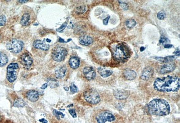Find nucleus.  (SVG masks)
Instances as JSON below:
<instances>
[{
    "label": "nucleus",
    "instance_id": "nucleus-1",
    "mask_svg": "<svg viewBox=\"0 0 180 123\" xmlns=\"http://www.w3.org/2000/svg\"><path fill=\"white\" fill-rule=\"evenodd\" d=\"M180 80L177 76H167L155 80L154 89L161 92H177L180 86Z\"/></svg>",
    "mask_w": 180,
    "mask_h": 123
},
{
    "label": "nucleus",
    "instance_id": "nucleus-2",
    "mask_svg": "<svg viewBox=\"0 0 180 123\" xmlns=\"http://www.w3.org/2000/svg\"><path fill=\"white\" fill-rule=\"evenodd\" d=\"M147 108L150 113L154 116H166L170 112L169 104L163 99H154L148 104Z\"/></svg>",
    "mask_w": 180,
    "mask_h": 123
},
{
    "label": "nucleus",
    "instance_id": "nucleus-3",
    "mask_svg": "<svg viewBox=\"0 0 180 123\" xmlns=\"http://www.w3.org/2000/svg\"><path fill=\"white\" fill-rule=\"evenodd\" d=\"M113 58L117 61L124 62L130 56V51L126 45L119 44L113 48L112 51Z\"/></svg>",
    "mask_w": 180,
    "mask_h": 123
},
{
    "label": "nucleus",
    "instance_id": "nucleus-4",
    "mask_svg": "<svg viewBox=\"0 0 180 123\" xmlns=\"http://www.w3.org/2000/svg\"><path fill=\"white\" fill-rule=\"evenodd\" d=\"M83 95L85 100L91 104H97L101 101L99 94L97 90L94 88H90L86 90Z\"/></svg>",
    "mask_w": 180,
    "mask_h": 123
},
{
    "label": "nucleus",
    "instance_id": "nucleus-5",
    "mask_svg": "<svg viewBox=\"0 0 180 123\" xmlns=\"http://www.w3.org/2000/svg\"><path fill=\"white\" fill-rule=\"evenodd\" d=\"M95 119L97 123H105L106 122L114 121L116 118L111 112L107 110H103L96 114Z\"/></svg>",
    "mask_w": 180,
    "mask_h": 123
},
{
    "label": "nucleus",
    "instance_id": "nucleus-6",
    "mask_svg": "<svg viewBox=\"0 0 180 123\" xmlns=\"http://www.w3.org/2000/svg\"><path fill=\"white\" fill-rule=\"evenodd\" d=\"M6 48L11 52L14 54L20 53L24 48V43L17 39H12L8 42Z\"/></svg>",
    "mask_w": 180,
    "mask_h": 123
},
{
    "label": "nucleus",
    "instance_id": "nucleus-7",
    "mask_svg": "<svg viewBox=\"0 0 180 123\" xmlns=\"http://www.w3.org/2000/svg\"><path fill=\"white\" fill-rule=\"evenodd\" d=\"M67 53L68 52L65 48L57 47L52 50V57L55 61L61 62L64 60Z\"/></svg>",
    "mask_w": 180,
    "mask_h": 123
},
{
    "label": "nucleus",
    "instance_id": "nucleus-8",
    "mask_svg": "<svg viewBox=\"0 0 180 123\" xmlns=\"http://www.w3.org/2000/svg\"><path fill=\"white\" fill-rule=\"evenodd\" d=\"M19 69V66L17 63H11L8 65L7 68L6 78L9 82H14L17 77L16 70Z\"/></svg>",
    "mask_w": 180,
    "mask_h": 123
},
{
    "label": "nucleus",
    "instance_id": "nucleus-9",
    "mask_svg": "<svg viewBox=\"0 0 180 123\" xmlns=\"http://www.w3.org/2000/svg\"><path fill=\"white\" fill-rule=\"evenodd\" d=\"M176 65L173 62H169L161 66L159 69V73L161 74H165L174 71Z\"/></svg>",
    "mask_w": 180,
    "mask_h": 123
},
{
    "label": "nucleus",
    "instance_id": "nucleus-10",
    "mask_svg": "<svg viewBox=\"0 0 180 123\" xmlns=\"http://www.w3.org/2000/svg\"><path fill=\"white\" fill-rule=\"evenodd\" d=\"M20 62L21 64L25 67H29L33 62L32 58L27 53H25L21 55L20 58Z\"/></svg>",
    "mask_w": 180,
    "mask_h": 123
},
{
    "label": "nucleus",
    "instance_id": "nucleus-11",
    "mask_svg": "<svg viewBox=\"0 0 180 123\" xmlns=\"http://www.w3.org/2000/svg\"><path fill=\"white\" fill-rule=\"evenodd\" d=\"M129 95L128 91L124 89H116L113 91V95L115 99L120 100L126 99L128 97Z\"/></svg>",
    "mask_w": 180,
    "mask_h": 123
},
{
    "label": "nucleus",
    "instance_id": "nucleus-12",
    "mask_svg": "<svg viewBox=\"0 0 180 123\" xmlns=\"http://www.w3.org/2000/svg\"><path fill=\"white\" fill-rule=\"evenodd\" d=\"M154 69L151 67H147L143 69L140 75V78L143 80H148L154 74Z\"/></svg>",
    "mask_w": 180,
    "mask_h": 123
},
{
    "label": "nucleus",
    "instance_id": "nucleus-13",
    "mask_svg": "<svg viewBox=\"0 0 180 123\" xmlns=\"http://www.w3.org/2000/svg\"><path fill=\"white\" fill-rule=\"evenodd\" d=\"M83 73L85 77L88 80H91L95 78L96 73L94 69L91 67H86L83 69Z\"/></svg>",
    "mask_w": 180,
    "mask_h": 123
},
{
    "label": "nucleus",
    "instance_id": "nucleus-14",
    "mask_svg": "<svg viewBox=\"0 0 180 123\" xmlns=\"http://www.w3.org/2000/svg\"><path fill=\"white\" fill-rule=\"evenodd\" d=\"M33 47L39 50L47 51L50 48V45L47 43V41H41V40H36L33 42Z\"/></svg>",
    "mask_w": 180,
    "mask_h": 123
},
{
    "label": "nucleus",
    "instance_id": "nucleus-15",
    "mask_svg": "<svg viewBox=\"0 0 180 123\" xmlns=\"http://www.w3.org/2000/svg\"><path fill=\"white\" fill-rule=\"evenodd\" d=\"M26 97L29 100L32 102H35L38 100L39 94L35 90H31L26 93Z\"/></svg>",
    "mask_w": 180,
    "mask_h": 123
},
{
    "label": "nucleus",
    "instance_id": "nucleus-16",
    "mask_svg": "<svg viewBox=\"0 0 180 123\" xmlns=\"http://www.w3.org/2000/svg\"><path fill=\"white\" fill-rule=\"evenodd\" d=\"M123 74L124 77L129 80H133L136 76V73L131 69H126L124 71Z\"/></svg>",
    "mask_w": 180,
    "mask_h": 123
},
{
    "label": "nucleus",
    "instance_id": "nucleus-17",
    "mask_svg": "<svg viewBox=\"0 0 180 123\" xmlns=\"http://www.w3.org/2000/svg\"><path fill=\"white\" fill-rule=\"evenodd\" d=\"M98 72L100 76L103 78L108 77L113 74V71L111 70L103 67L98 68Z\"/></svg>",
    "mask_w": 180,
    "mask_h": 123
},
{
    "label": "nucleus",
    "instance_id": "nucleus-18",
    "mask_svg": "<svg viewBox=\"0 0 180 123\" xmlns=\"http://www.w3.org/2000/svg\"><path fill=\"white\" fill-rule=\"evenodd\" d=\"M80 43L83 46H88L91 45L93 42L92 38L89 35H82L79 39Z\"/></svg>",
    "mask_w": 180,
    "mask_h": 123
},
{
    "label": "nucleus",
    "instance_id": "nucleus-19",
    "mask_svg": "<svg viewBox=\"0 0 180 123\" xmlns=\"http://www.w3.org/2000/svg\"><path fill=\"white\" fill-rule=\"evenodd\" d=\"M66 70H67V69L65 66H62L61 67H59L58 68L56 69L55 71L56 77L58 79L62 78L65 76Z\"/></svg>",
    "mask_w": 180,
    "mask_h": 123
},
{
    "label": "nucleus",
    "instance_id": "nucleus-20",
    "mask_svg": "<svg viewBox=\"0 0 180 123\" xmlns=\"http://www.w3.org/2000/svg\"><path fill=\"white\" fill-rule=\"evenodd\" d=\"M69 64L72 69H76L79 68L80 65V60L76 57H73L69 60Z\"/></svg>",
    "mask_w": 180,
    "mask_h": 123
},
{
    "label": "nucleus",
    "instance_id": "nucleus-21",
    "mask_svg": "<svg viewBox=\"0 0 180 123\" xmlns=\"http://www.w3.org/2000/svg\"><path fill=\"white\" fill-rule=\"evenodd\" d=\"M30 15L27 13L25 14L22 16L21 20V24L24 26H26L29 24Z\"/></svg>",
    "mask_w": 180,
    "mask_h": 123
},
{
    "label": "nucleus",
    "instance_id": "nucleus-22",
    "mask_svg": "<svg viewBox=\"0 0 180 123\" xmlns=\"http://www.w3.org/2000/svg\"><path fill=\"white\" fill-rule=\"evenodd\" d=\"M8 62L7 56L3 53L0 52V67L5 65Z\"/></svg>",
    "mask_w": 180,
    "mask_h": 123
},
{
    "label": "nucleus",
    "instance_id": "nucleus-23",
    "mask_svg": "<svg viewBox=\"0 0 180 123\" xmlns=\"http://www.w3.org/2000/svg\"><path fill=\"white\" fill-rule=\"evenodd\" d=\"M175 58L174 56H170L166 57L156 58V59L159 61L162 62H172L175 59Z\"/></svg>",
    "mask_w": 180,
    "mask_h": 123
},
{
    "label": "nucleus",
    "instance_id": "nucleus-24",
    "mask_svg": "<svg viewBox=\"0 0 180 123\" xmlns=\"http://www.w3.org/2000/svg\"><path fill=\"white\" fill-rule=\"evenodd\" d=\"M47 81L49 84V86L51 88H55L59 86V83L53 78H48L47 79Z\"/></svg>",
    "mask_w": 180,
    "mask_h": 123
},
{
    "label": "nucleus",
    "instance_id": "nucleus-25",
    "mask_svg": "<svg viewBox=\"0 0 180 123\" xmlns=\"http://www.w3.org/2000/svg\"><path fill=\"white\" fill-rule=\"evenodd\" d=\"M25 102L22 99H18L15 100L14 102V106L16 107H22L25 106Z\"/></svg>",
    "mask_w": 180,
    "mask_h": 123
},
{
    "label": "nucleus",
    "instance_id": "nucleus-26",
    "mask_svg": "<svg viewBox=\"0 0 180 123\" xmlns=\"http://www.w3.org/2000/svg\"><path fill=\"white\" fill-rule=\"evenodd\" d=\"M136 24V22L133 19H128L125 22V25L126 27L128 28H132Z\"/></svg>",
    "mask_w": 180,
    "mask_h": 123
},
{
    "label": "nucleus",
    "instance_id": "nucleus-27",
    "mask_svg": "<svg viewBox=\"0 0 180 123\" xmlns=\"http://www.w3.org/2000/svg\"><path fill=\"white\" fill-rule=\"evenodd\" d=\"M86 9L87 8L86 6H82L77 8L76 12L78 14H82L86 11Z\"/></svg>",
    "mask_w": 180,
    "mask_h": 123
},
{
    "label": "nucleus",
    "instance_id": "nucleus-28",
    "mask_svg": "<svg viewBox=\"0 0 180 123\" xmlns=\"http://www.w3.org/2000/svg\"><path fill=\"white\" fill-rule=\"evenodd\" d=\"M53 113L54 115L56 117L57 119L58 120H60V118L59 116H61L62 118H64L65 115L63 114L62 112H59V111H57L56 110H54L53 111Z\"/></svg>",
    "mask_w": 180,
    "mask_h": 123
},
{
    "label": "nucleus",
    "instance_id": "nucleus-29",
    "mask_svg": "<svg viewBox=\"0 0 180 123\" xmlns=\"http://www.w3.org/2000/svg\"><path fill=\"white\" fill-rule=\"evenodd\" d=\"M118 2H119V5H120V7H121L122 9L126 10L128 9V4L125 3V2L119 1H118Z\"/></svg>",
    "mask_w": 180,
    "mask_h": 123
},
{
    "label": "nucleus",
    "instance_id": "nucleus-30",
    "mask_svg": "<svg viewBox=\"0 0 180 123\" xmlns=\"http://www.w3.org/2000/svg\"><path fill=\"white\" fill-rule=\"evenodd\" d=\"M158 19L159 20H163L166 17V14L164 11H160L157 15Z\"/></svg>",
    "mask_w": 180,
    "mask_h": 123
},
{
    "label": "nucleus",
    "instance_id": "nucleus-31",
    "mask_svg": "<svg viewBox=\"0 0 180 123\" xmlns=\"http://www.w3.org/2000/svg\"><path fill=\"white\" fill-rule=\"evenodd\" d=\"M6 18L4 15H0V26H3L5 24Z\"/></svg>",
    "mask_w": 180,
    "mask_h": 123
},
{
    "label": "nucleus",
    "instance_id": "nucleus-32",
    "mask_svg": "<svg viewBox=\"0 0 180 123\" xmlns=\"http://www.w3.org/2000/svg\"><path fill=\"white\" fill-rule=\"evenodd\" d=\"M70 91L73 94L77 93L78 91V88L74 84H72L70 86Z\"/></svg>",
    "mask_w": 180,
    "mask_h": 123
},
{
    "label": "nucleus",
    "instance_id": "nucleus-33",
    "mask_svg": "<svg viewBox=\"0 0 180 123\" xmlns=\"http://www.w3.org/2000/svg\"><path fill=\"white\" fill-rule=\"evenodd\" d=\"M69 114L71 115V116L73 117V118H76L77 117V114L76 113L75 110L74 109H70L69 110Z\"/></svg>",
    "mask_w": 180,
    "mask_h": 123
},
{
    "label": "nucleus",
    "instance_id": "nucleus-34",
    "mask_svg": "<svg viewBox=\"0 0 180 123\" xmlns=\"http://www.w3.org/2000/svg\"><path fill=\"white\" fill-rule=\"evenodd\" d=\"M169 42V40L165 36H162L159 40V42L161 44H165Z\"/></svg>",
    "mask_w": 180,
    "mask_h": 123
},
{
    "label": "nucleus",
    "instance_id": "nucleus-35",
    "mask_svg": "<svg viewBox=\"0 0 180 123\" xmlns=\"http://www.w3.org/2000/svg\"><path fill=\"white\" fill-rule=\"evenodd\" d=\"M67 25V23H64V24H63L62 25L60 26V27H59V28H58L57 29V31L58 32H60L61 31L63 30L66 28Z\"/></svg>",
    "mask_w": 180,
    "mask_h": 123
},
{
    "label": "nucleus",
    "instance_id": "nucleus-36",
    "mask_svg": "<svg viewBox=\"0 0 180 123\" xmlns=\"http://www.w3.org/2000/svg\"><path fill=\"white\" fill-rule=\"evenodd\" d=\"M109 19H110V16H109L107 17L105 19H104L103 20V24L105 25H107L108 23L109 20Z\"/></svg>",
    "mask_w": 180,
    "mask_h": 123
},
{
    "label": "nucleus",
    "instance_id": "nucleus-37",
    "mask_svg": "<svg viewBox=\"0 0 180 123\" xmlns=\"http://www.w3.org/2000/svg\"><path fill=\"white\" fill-rule=\"evenodd\" d=\"M173 47V45H171V44H165V45L164 46V48H167V49H169V48H171Z\"/></svg>",
    "mask_w": 180,
    "mask_h": 123
},
{
    "label": "nucleus",
    "instance_id": "nucleus-38",
    "mask_svg": "<svg viewBox=\"0 0 180 123\" xmlns=\"http://www.w3.org/2000/svg\"><path fill=\"white\" fill-rule=\"evenodd\" d=\"M48 84L47 83H45L42 84V87H41V89H45L48 87Z\"/></svg>",
    "mask_w": 180,
    "mask_h": 123
},
{
    "label": "nucleus",
    "instance_id": "nucleus-39",
    "mask_svg": "<svg viewBox=\"0 0 180 123\" xmlns=\"http://www.w3.org/2000/svg\"><path fill=\"white\" fill-rule=\"evenodd\" d=\"M39 121L40 122L42 123H48V121H47V120H45V119H44V118L40 119V120H39Z\"/></svg>",
    "mask_w": 180,
    "mask_h": 123
},
{
    "label": "nucleus",
    "instance_id": "nucleus-40",
    "mask_svg": "<svg viewBox=\"0 0 180 123\" xmlns=\"http://www.w3.org/2000/svg\"><path fill=\"white\" fill-rule=\"evenodd\" d=\"M174 54H175L177 56H179L180 55V51L179 50H178L176 51L175 52H174Z\"/></svg>",
    "mask_w": 180,
    "mask_h": 123
},
{
    "label": "nucleus",
    "instance_id": "nucleus-41",
    "mask_svg": "<svg viewBox=\"0 0 180 123\" xmlns=\"http://www.w3.org/2000/svg\"><path fill=\"white\" fill-rule=\"evenodd\" d=\"M19 1V2L21 3H25L27 2L28 1H24V0H21V1Z\"/></svg>",
    "mask_w": 180,
    "mask_h": 123
},
{
    "label": "nucleus",
    "instance_id": "nucleus-42",
    "mask_svg": "<svg viewBox=\"0 0 180 123\" xmlns=\"http://www.w3.org/2000/svg\"><path fill=\"white\" fill-rule=\"evenodd\" d=\"M145 49H146V48L144 47H141L140 48V51L141 52H143L144 50H145Z\"/></svg>",
    "mask_w": 180,
    "mask_h": 123
},
{
    "label": "nucleus",
    "instance_id": "nucleus-43",
    "mask_svg": "<svg viewBox=\"0 0 180 123\" xmlns=\"http://www.w3.org/2000/svg\"><path fill=\"white\" fill-rule=\"evenodd\" d=\"M64 90H65V91H69V87H64Z\"/></svg>",
    "mask_w": 180,
    "mask_h": 123
},
{
    "label": "nucleus",
    "instance_id": "nucleus-44",
    "mask_svg": "<svg viewBox=\"0 0 180 123\" xmlns=\"http://www.w3.org/2000/svg\"><path fill=\"white\" fill-rule=\"evenodd\" d=\"M47 41H47V42H50L51 41V40H49V39H47Z\"/></svg>",
    "mask_w": 180,
    "mask_h": 123
},
{
    "label": "nucleus",
    "instance_id": "nucleus-45",
    "mask_svg": "<svg viewBox=\"0 0 180 123\" xmlns=\"http://www.w3.org/2000/svg\"><path fill=\"white\" fill-rule=\"evenodd\" d=\"M0 38H1V35H0Z\"/></svg>",
    "mask_w": 180,
    "mask_h": 123
}]
</instances>
